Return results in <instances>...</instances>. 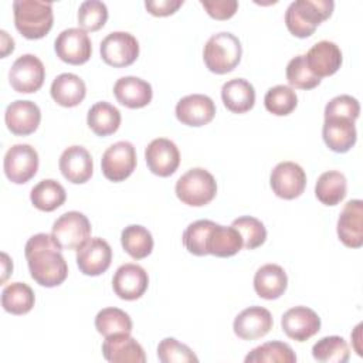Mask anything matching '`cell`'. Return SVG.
Masks as SVG:
<instances>
[{
    "mask_svg": "<svg viewBox=\"0 0 363 363\" xmlns=\"http://www.w3.org/2000/svg\"><path fill=\"white\" fill-rule=\"evenodd\" d=\"M0 37H1V58H4L7 54L14 51V40L4 31H0Z\"/></svg>",
    "mask_w": 363,
    "mask_h": 363,
    "instance_id": "cell-47",
    "label": "cell"
},
{
    "mask_svg": "<svg viewBox=\"0 0 363 363\" xmlns=\"http://www.w3.org/2000/svg\"><path fill=\"white\" fill-rule=\"evenodd\" d=\"M183 3V0H146L145 7L152 16L166 17L176 13Z\"/></svg>",
    "mask_w": 363,
    "mask_h": 363,
    "instance_id": "cell-46",
    "label": "cell"
},
{
    "mask_svg": "<svg viewBox=\"0 0 363 363\" xmlns=\"http://www.w3.org/2000/svg\"><path fill=\"white\" fill-rule=\"evenodd\" d=\"M347 194V180L337 170H328L318 177L315 196L325 206L339 204Z\"/></svg>",
    "mask_w": 363,
    "mask_h": 363,
    "instance_id": "cell-30",
    "label": "cell"
},
{
    "mask_svg": "<svg viewBox=\"0 0 363 363\" xmlns=\"http://www.w3.org/2000/svg\"><path fill=\"white\" fill-rule=\"evenodd\" d=\"M274 325L272 315L262 306H250L241 311L233 323L234 333L242 340H255L265 336Z\"/></svg>",
    "mask_w": 363,
    "mask_h": 363,
    "instance_id": "cell-19",
    "label": "cell"
},
{
    "mask_svg": "<svg viewBox=\"0 0 363 363\" xmlns=\"http://www.w3.org/2000/svg\"><path fill=\"white\" fill-rule=\"evenodd\" d=\"M1 258H3V277H1V281L4 282L6 281V278H7V275L13 271V262L10 261V258H9V255L6 254V252H3L1 254Z\"/></svg>",
    "mask_w": 363,
    "mask_h": 363,
    "instance_id": "cell-48",
    "label": "cell"
},
{
    "mask_svg": "<svg viewBox=\"0 0 363 363\" xmlns=\"http://www.w3.org/2000/svg\"><path fill=\"white\" fill-rule=\"evenodd\" d=\"M116 101L130 109L146 106L153 96L152 85L138 77H122L113 85Z\"/></svg>",
    "mask_w": 363,
    "mask_h": 363,
    "instance_id": "cell-24",
    "label": "cell"
},
{
    "mask_svg": "<svg viewBox=\"0 0 363 363\" xmlns=\"http://www.w3.org/2000/svg\"><path fill=\"white\" fill-rule=\"evenodd\" d=\"M35 303L33 289L24 282H11L3 288L1 306L11 315H26Z\"/></svg>",
    "mask_w": 363,
    "mask_h": 363,
    "instance_id": "cell-33",
    "label": "cell"
},
{
    "mask_svg": "<svg viewBox=\"0 0 363 363\" xmlns=\"http://www.w3.org/2000/svg\"><path fill=\"white\" fill-rule=\"evenodd\" d=\"M121 244L133 259H143L153 250V237L147 228L139 224H130L121 233Z\"/></svg>",
    "mask_w": 363,
    "mask_h": 363,
    "instance_id": "cell-34",
    "label": "cell"
},
{
    "mask_svg": "<svg viewBox=\"0 0 363 363\" xmlns=\"http://www.w3.org/2000/svg\"><path fill=\"white\" fill-rule=\"evenodd\" d=\"M221 99L230 112L245 113L255 104V89L247 79L234 78L221 86Z\"/></svg>",
    "mask_w": 363,
    "mask_h": 363,
    "instance_id": "cell-27",
    "label": "cell"
},
{
    "mask_svg": "<svg viewBox=\"0 0 363 363\" xmlns=\"http://www.w3.org/2000/svg\"><path fill=\"white\" fill-rule=\"evenodd\" d=\"M4 122L11 133L27 136L37 130L41 122V111L33 101L17 99L6 108Z\"/></svg>",
    "mask_w": 363,
    "mask_h": 363,
    "instance_id": "cell-18",
    "label": "cell"
},
{
    "mask_svg": "<svg viewBox=\"0 0 363 363\" xmlns=\"http://www.w3.org/2000/svg\"><path fill=\"white\" fill-rule=\"evenodd\" d=\"M269 184L279 199L294 200L299 197L306 187V173L295 162H281L272 169Z\"/></svg>",
    "mask_w": 363,
    "mask_h": 363,
    "instance_id": "cell-11",
    "label": "cell"
},
{
    "mask_svg": "<svg viewBox=\"0 0 363 363\" xmlns=\"http://www.w3.org/2000/svg\"><path fill=\"white\" fill-rule=\"evenodd\" d=\"M58 166L62 176L74 184L88 182L94 172V162L89 152L78 145L69 146L61 153Z\"/></svg>",
    "mask_w": 363,
    "mask_h": 363,
    "instance_id": "cell-23",
    "label": "cell"
},
{
    "mask_svg": "<svg viewBox=\"0 0 363 363\" xmlns=\"http://www.w3.org/2000/svg\"><path fill=\"white\" fill-rule=\"evenodd\" d=\"M285 75L291 88H298V89H313L322 81L320 78L313 75L312 71L308 68L305 55L294 57L286 65Z\"/></svg>",
    "mask_w": 363,
    "mask_h": 363,
    "instance_id": "cell-41",
    "label": "cell"
},
{
    "mask_svg": "<svg viewBox=\"0 0 363 363\" xmlns=\"http://www.w3.org/2000/svg\"><path fill=\"white\" fill-rule=\"evenodd\" d=\"M112 261L111 245L99 237L88 238L77 250V265L84 275L98 277L104 274Z\"/></svg>",
    "mask_w": 363,
    "mask_h": 363,
    "instance_id": "cell-13",
    "label": "cell"
},
{
    "mask_svg": "<svg viewBox=\"0 0 363 363\" xmlns=\"http://www.w3.org/2000/svg\"><path fill=\"white\" fill-rule=\"evenodd\" d=\"M174 191L182 203L191 207H201L216 197L217 183L208 170L193 167L179 177Z\"/></svg>",
    "mask_w": 363,
    "mask_h": 363,
    "instance_id": "cell-5",
    "label": "cell"
},
{
    "mask_svg": "<svg viewBox=\"0 0 363 363\" xmlns=\"http://www.w3.org/2000/svg\"><path fill=\"white\" fill-rule=\"evenodd\" d=\"M337 237L343 245L349 248H360L363 245V201L359 199L349 200L336 225Z\"/></svg>",
    "mask_w": 363,
    "mask_h": 363,
    "instance_id": "cell-20",
    "label": "cell"
},
{
    "mask_svg": "<svg viewBox=\"0 0 363 363\" xmlns=\"http://www.w3.org/2000/svg\"><path fill=\"white\" fill-rule=\"evenodd\" d=\"M3 169L6 177L16 184H24L38 170V153L27 143L13 145L4 155Z\"/></svg>",
    "mask_w": 363,
    "mask_h": 363,
    "instance_id": "cell-9",
    "label": "cell"
},
{
    "mask_svg": "<svg viewBox=\"0 0 363 363\" xmlns=\"http://www.w3.org/2000/svg\"><path fill=\"white\" fill-rule=\"evenodd\" d=\"M288 286V277L282 267L265 264L254 275V289L262 299L272 301L284 295Z\"/></svg>",
    "mask_w": 363,
    "mask_h": 363,
    "instance_id": "cell-26",
    "label": "cell"
},
{
    "mask_svg": "<svg viewBox=\"0 0 363 363\" xmlns=\"http://www.w3.org/2000/svg\"><path fill=\"white\" fill-rule=\"evenodd\" d=\"M57 57L71 65L85 64L92 54V43L82 28H67L58 34L54 43Z\"/></svg>",
    "mask_w": 363,
    "mask_h": 363,
    "instance_id": "cell-12",
    "label": "cell"
},
{
    "mask_svg": "<svg viewBox=\"0 0 363 363\" xmlns=\"http://www.w3.org/2000/svg\"><path fill=\"white\" fill-rule=\"evenodd\" d=\"M242 47L240 40L228 33L213 34L203 50V60L208 71L214 74L231 72L241 61Z\"/></svg>",
    "mask_w": 363,
    "mask_h": 363,
    "instance_id": "cell-4",
    "label": "cell"
},
{
    "mask_svg": "<svg viewBox=\"0 0 363 363\" xmlns=\"http://www.w3.org/2000/svg\"><path fill=\"white\" fill-rule=\"evenodd\" d=\"M108 20V7L99 0H86L78 9V24L84 31H98Z\"/></svg>",
    "mask_w": 363,
    "mask_h": 363,
    "instance_id": "cell-42",
    "label": "cell"
},
{
    "mask_svg": "<svg viewBox=\"0 0 363 363\" xmlns=\"http://www.w3.org/2000/svg\"><path fill=\"white\" fill-rule=\"evenodd\" d=\"M157 357L162 363H197L199 357L184 343L174 337H164L157 345Z\"/></svg>",
    "mask_w": 363,
    "mask_h": 363,
    "instance_id": "cell-43",
    "label": "cell"
},
{
    "mask_svg": "<svg viewBox=\"0 0 363 363\" xmlns=\"http://www.w3.org/2000/svg\"><path fill=\"white\" fill-rule=\"evenodd\" d=\"M281 326L288 337L306 342L320 330V318L308 306H294L282 315Z\"/></svg>",
    "mask_w": 363,
    "mask_h": 363,
    "instance_id": "cell-15",
    "label": "cell"
},
{
    "mask_svg": "<svg viewBox=\"0 0 363 363\" xmlns=\"http://www.w3.org/2000/svg\"><path fill=\"white\" fill-rule=\"evenodd\" d=\"M265 109L277 116H286L295 111L298 105V96L294 88L288 85H275L269 88L264 96Z\"/></svg>",
    "mask_w": 363,
    "mask_h": 363,
    "instance_id": "cell-38",
    "label": "cell"
},
{
    "mask_svg": "<svg viewBox=\"0 0 363 363\" xmlns=\"http://www.w3.org/2000/svg\"><path fill=\"white\" fill-rule=\"evenodd\" d=\"M51 235L61 250H78L91 238V223L79 211H67L54 221Z\"/></svg>",
    "mask_w": 363,
    "mask_h": 363,
    "instance_id": "cell-6",
    "label": "cell"
},
{
    "mask_svg": "<svg viewBox=\"0 0 363 363\" xmlns=\"http://www.w3.org/2000/svg\"><path fill=\"white\" fill-rule=\"evenodd\" d=\"M332 0H295L285 11V24L289 33L298 38L311 37L316 27L332 16Z\"/></svg>",
    "mask_w": 363,
    "mask_h": 363,
    "instance_id": "cell-2",
    "label": "cell"
},
{
    "mask_svg": "<svg viewBox=\"0 0 363 363\" xmlns=\"http://www.w3.org/2000/svg\"><path fill=\"white\" fill-rule=\"evenodd\" d=\"M305 61L312 74L322 79L323 77H330L337 72L343 57L340 48L333 41L322 40L311 47L305 54Z\"/></svg>",
    "mask_w": 363,
    "mask_h": 363,
    "instance_id": "cell-21",
    "label": "cell"
},
{
    "mask_svg": "<svg viewBox=\"0 0 363 363\" xmlns=\"http://www.w3.org/2000/svg\"><path fill=\"white\" fill-rule=\"evenodd\" d=\"M31 278L41 286L61 285L68 275V265L60 245L51 234L38 233L28 238L24 247Z\"/></svg>",
    "mask_w": 363,
    "mask_h": 363,
    "instance_id": "cell-1",
    "label": "cell"
},
{
    "mask_svg": "<svg viewBox=\"0 0 363 363\" xmlns=\"http://www.w3.org/2000/svg\"><path fill=\"white\" fill-rule=\"evenodd\" d=\"M312 356L320 363H346L350 357L349 346L342 336H325L312 346Z\"/></svg>",
    "mask_w": 363,
    "mask_h": 363,
    "instance_id": "cell-37",
    "label": "cell"
},
{
    "mask_svg": "<svg viewBox=\"0 0 363 363\" xmlns=\"http://www.w3.org/2000/svg\"><path fill=\"white\" fill-rule=\"evenodd\" d=\"M44 79V64L34 54H24L18 57L9 71L10 85L20 94H33L38 91L43 86Z\"/></svg>",
    "mask_w": 363,
    "mask_h": 363,
    "instance_id": "cell-10",
    "label": "cell"
},
{
    "mask_svg": "<svg viewBox=\"0 0 363 363\" xmlns=\"http://www.w3.org/2000/svg\"><path fill=\"white\" fill-rule=\"evenodd\" d=\"M231 225L240 233L242 238V248L254 250L261 247L267 240V230L262 221L252 216H242L235 218Z\"/></svg>",
    "mask_w": 363,
    "mask_h": 363,
    "instance_id": "cell-40",
    "label": "cell"
},
{
    "mask_svg": "<svg viewBox=\"0 0 363 363\" xmlns=\"http://www.w3.org/2000/svg\"><path fill=\"white\" fill-rule=\"evenodd\" d=\"M360 113V105L352 95H337L332 98L325 106V119L328 118H345L356 121Z\"/></svg>",
    "mask_w": 363,
    "mask_h": 363,
    "instance_id": "cell-44",
    "label": "cell"
},
{
    "mask_svg": "<svg viewBox=\"0 0 363 363\" xmlns=\"http://www.w3.org/2000/svg\"><path fill=\"white\" fill-rule=\"evenodd\" d=\"M101 169L111 182H123L136 169V150L128 140H119L111 145L102 155Z\"/></svg>",
    "mask_w": 363,
    "mask_h": 363,
    "instance_id": "cell-8",
    "label": "cell"
},
{
    "mask_svg": "<svg viewBox=\"0 0 363 363\" xmlns=\"http://www.w3.org/2000/svg\"><path fill=\"white\" fill-rule=\"evenodd\" d=\"M67 199L65 189L54 179H44L37 183L30 193L33 206L41 211H54L64 204Z\"/></svg>",
    "mask_w": 363,
    "mask_h": 363,
    "instance_id": "cell-32",
    "label": "cell"
},
{
    "mask_svg": "<svg viewBox=\"0 0 363 363\" xmlns=\"http://www.w3.org/2000/svg\"><path fill=\"white\" fill-rule=\"evenodd\" d=\"M99 52L105 64L123 68L132 65L139 57V43L130 33L113 31L101 41Z\"/></svg>",
    "mask_w": 363,
    "mask_h": 363,
    "instance_id": "cell-7",
    "label": "cell"
},
{
    "mask_svg": "<svg viewBox=\"0 0 363 363\" xmlns=\"http://www.w3.org/2000/svg\"><path fill=\"white\" fill-rule=\"evenodd\" d=\"M14 26L28 40L45 37L52 28V4L40 0H16L13 3Z\"/></svg>",
    "mask_w": 363,
    "mask_h": 363,
    "instance_id": "cell-3",
    "label": "cell"
},
{
    "mask_svg": "<svg viewBox=\"0 0 363 363\" xmlns=\"http://www.w3.org/2000/svg\"><path fill=\"white\" fill-rule=\"evenodd\" d=\"M149 170L159 177L172 176L180 164V152L174 142L166 138L153 139L145 149Z\"/></svg>",
    "mask_w": 363,
    "mask_h": 363,
    "instance_id": "cell-14",
    "label": "cell"
},
{
    "mask_svg": "<svg viewBox=\"0 0 363 363\" xmlns=\"http://www.w3.org/2000/svg\"><path fill=\"white\" fill-rule=\"evenodd\" d=\"M102 354L111 363H145L146 354L140 343L130 333H119L105 337Z\"/></svg>",
    "mask_w": 363,
    "mask_h": 363,
    "instance_id": "cell-22",
    "label": "cell"
},
{
    "mask_svg": "<svg viewBox=\"0 0 363 363\" xmlns=\"http://www.w3.org/2000/svg\"><path fill=\"white\" fill-rule=\"evenodd\" d=\"M322 138L330 150L346 153L354 146L357 139L354 122L345 118H328L323 122Z\"/></svg>",
    "mask_w": 363,
    "mask_h": 363,
    "instance_id": "cell-25",
    "label": "cell"
},
{
    "mask_svg": "<svg viewBox=\"0 0 363 363\" xmlns=\"http://www.w3.org/2000/svg\"><path fill=\"white\" fill-rule=\"evenodd\" d=\"M147 286V272L140 265L132 262L121 265L112 278L113 292L123 301L139 299L146 292Z\"/></svg>",
    "mask_w": 363,
    "mask_h": 363,
    "instance_id": "cell-16",
    "label": "cell"
},
{
    "mask_svg": "<svg viewBox=\"0 0 363 363\" xmlns=\"http://www.w3.org/2000/svg\"><path fill=\"white\" fill-rule=\"evenodd\" d=\"M214 225L216 223L211 220H197L189 224L183 233V244L186 250L197 257L207 255V242Z\"/></svg>",
    "mask_w": 363,
    "mask_h": 363,
    "instance_id": "cell-39",
    "label": "cell"
},
{
    "mask_svg": "<svg viewBox=\"0 0 363 363\" xmlns=\"http://www.w3.org/2000/svg\"><path fill=\"white\" fill-rule=\"evenodd\" d=\"M132 326L130 316L119 308H104L95 316V328L98 333L105 337L119 333H130Z\"/></svg>",
    "mask_w": 363,
    "mask_h": 363,
    "instance_id": "cell-36",
    "label": "cell"
},
{
    "mask_svg": "<svg viewBox=\"0 0 363 363\" xmlns=\"http://www.w3.org/2000/svg\"><path fill=\"white\" fill-rule=\"evenodd\" d=\"M241 248L242 238L240 233L233 225L225 227L216 223L207 242L208 254L220 258H227L235 255Z\"/></svg>",
    "mask_w": 363,
    "mask_h": 363,
    "instance_id": "cell-31",
    "label": "cell"
},
{
    "mask_svg": "<svg viewBox=\"0 0 363 363\" xmlns=\"http://www.w3.org/2000/svg\"><path fill=\"white\" fill-rule=\"evenodd\" d=\"M200 4L216 20H228L238 9V1L235 0H200Z\"/></svg>",
    "mask_w": 363,
    "mask_h": 363,
    "instance_id": "cell-45",
    "label": "cell"
},
{
    "mask_svg": "<svg viewBox=\"0 0 363 363\" xmlns=\"http://www.w3.org/2000/svg\"><path fill=\"white\" fill-rule=\"evenodd\" d=\"M245 363H295L296 354L288 343L272 340L254 347L244 359Z\"/></svg>",
    "mask_w": 363,
    "mask_h": 363,
    "instance_id": "cell-35",
    "label": "cell"
},
{
    "mask_svg": "<svg viewBox=\"0 0 363 363\" xmlns=\"http://www.w3.org/2000/svg\"><path fill=\"white\" fill-rule=\"evenodd\" d=\"M121 112L109 102L101 101L94 104L86 115V123L89 129L98 136H109L115 133L121 126Z\"/></svg>",
    "mask_w": 363,
    "mask_h": 363,
    "instance_id": "cell-29",
    "label": "cell"
},
{
    "mask_svg": "<svg viewBox=\"0 0 363 363\" xmlns=\"http://www.w3.org/2000/svg\"><path fill=\"white\" fill-rule=\"evenodd\" d=\"M50 94L58 105L64 108H74L84 101L86 95V86L78 75L64 72L52 81Z\"/></svg>",
    "mask_w": 363,
    "mask_h": 363,
    "instance_id": "cell-28",
    "label": "cell"
},
{
    "mask_svg": "<svg viewBox=\"0 0 363 363\" xmlns=\"http://www.w3.org/2000/svg\"><path fill=\"white\" fill-rule=\"evenodd\" d=\"M176 118L187 126H204L210 123L216 115L213 99L203 94H191L183 96L176 105Z\"/></svg>",
    "mask_w": 363,
    "mask_h": 363,
    "instance_id": "cell-17",
    "label": "cell"
}]
</instances>
